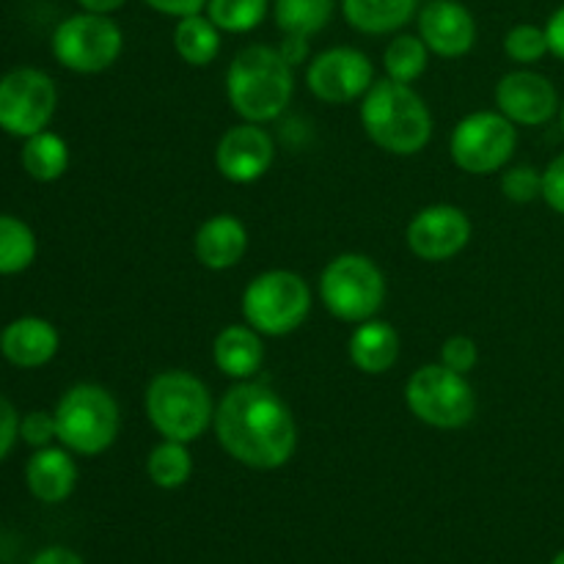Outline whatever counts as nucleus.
Instances as JSON below:
<instances>
[{
	"instance_id": "obj_1",
	"label": "nucleus",
	"mask_w": 564,
	"mask_h": 564,
	"mask_svg": "<svg viewBox=\"0 0 564 564\" xmlns=\"http://www.w3.org/2000/svg\"><path fill=\"white\" fill-rule=\"evenodd\" d=\"M213 430L220 449L253 471H275L297 449V424L290 405L257 380H237L220 397Z\"/></svg>"
},
{
	"instance_id": "obj_2",
	"label": "nucleus",
	"mask_w": 564,
	"mask_h": 564,
	"mask_svg": "<svg viewBox=\"0 0 564 564\" xmlns=\"http://www.w3.org/2000/svg\"><path fill=\"white\" fill-rule=\"evenodd\" d=\"M295 94V66L284 61L279 47L248 44L226 69V99L242 121H275Z\"/></svg>"
},
{
	"instance_id": "obj_3",
	"label": "nucleus",
	"mask_w": 564,
	"mask_h": 564,
	"mask_svg": "<svg viewBox=\"0 0 564 564\" xmlns=\"http://www.w3.org/2000/svg\"><path fill=\"white\" fill-rule=\"evenodd\" d=\"M358 116L369 141L397 158L419 154L433 138V113L422 94L391 77L372 83V88L361 97Z\"/></svg>"
},
{
	"instance_id": "obj_4",
	"label": "nucleus",
	"mask_w": 564,
	"mask_h": 564,
	"mask_svg": "<svg viewBox=\"0 0 564 564\" xmlns=\"http://www.w3.org/2000/svg\"><path fill=\"white\" fill-rule=\"evenodd\" d=\"M215 400L198 375L187 369H163L143 391V411L160 438L193 444L215 422Z\"/></svg>"
},
{
	"instance_id": "obj_5",
	"label": "nucleus",
	"mask_w": 564,
	"mask_h": 564,
	"mask_svg": "<svg viewBox=\"0 0 564 564\" xmlns=\"http://www.w3.org/2000/svg\"><path fill=\"white\" fill-rule=\"evenodd\" d=\"M58 444L72 455L97 457L116 444L121 430V411L116 397L99 383H75L55 405Z\"/></svg>"
},
{
	"instance_id": "obj_6",
	"label": "nucleus",
	"mask_w": 564,
	"mask_h": 564,
	"mask_svg": "<svg viewBox=\"0 0 564 564\" xmlns=\"http://www.w3.org/2000/svg\"><path fill=\"white\" fill-rule=\"evenodd\" d=\"M386 295L389 286L383 270L367 253H339L319 273V301L347 325L378 317Z\"/></svg>"
},
{
	"instance_id": "obj_7",
	"label": "nucleus",
	"mask_w": 564,
	"mask_h": 564,
	"mask_svg": "<svg viewBox=\"0 0 564 564\" xmlns=\"http://www.w3.org/2000/svg\"><path fill=\"white\" fill-rule=\"evenodd\" d=\"M312 314V290L295 270H264L242 290V319L262 336H290Z\"/></svg>"
},
{
	"instance_id": "obj_8",
	"label": "nucleus",
	"mask_w": 564,
	"mask_h": 564,
	"mask_svg": "<svg viewBox=\"0 0 564 564\" xmlns=\"http://www.w3.org/2000/svg\"><path fill=\"white\" fill-rule=\"evenodd\" d=\"M405 405L427 427L460 430L477 416V391L468 375L444 364H424L408 378Z\"/></svg>"
},
{
	"instance_id": "obj_9",
	"label": "nucleus",
	"mask_w": 564,
	"mask_h": 564,
	"mask_svg": "<svg viewBox=\"0 0 564 564\" xmlns=\"http://www.w3.org/2000/svg\"><path fill=\"white\" fill-rule=\"evenodd\" d=\"M55 61L75 75H99L119 61L124 50V33L108 14H80L66 17L53 31Z\"/></svg>"
},
{
	"instance_id": "obj_10",
	"label": "nucleus",
	"mask_w": 564,
	"mask_h": 564,
	"mask_svg": "<svg viewBox=\"0 0 564 564\" xmlns=\"http://www.w3.org/2000/svg\"><path fill=\"white\" fill-rule=\"evenodd\" d=\"M518 147V127L499 110L463 116L449 135V158L471 176H490L505 169Z\"/></svg>"
},
{
	"instance_id": "obj_11",
	"label": "nucleus",
	"mask_w": 564,
	"mask_h": 564,
	"mask_svg": "<svg viewBox=\"0 0 564 564\" xmlns=\"http://www.w3.org/2000/svg\"><path fill=\"white\" fill-rule=\"evenodd\" d=\"M58 108V88L47 72L20 66L0 77V130L14 138H31L47 130Z\"/></svg>"
},
{
	"instance_id": "obj_12",
	"label": "nucleus",
	"mask_w": 564,
	"mask_h": 564,
	"mask_svg": "<svg viewBox=\"0 0 564 564\" xmlns=\"http://www.w3.org/2000/svg\"><path fill=\"white\" fill-rule=\"evenodd\" d=\"M372 58L358 47H330L308 61L306 86L325 105L356 102L372 88Z\"/></svg>"
},
{
	"instance_id": "obj_13",
	"label": "nucleus",
	"mask_w": 564,
	"mask_h": 564,
	"mask_svg": "<svg viewBox=\"0 0 564 564\" xmlns=\"http://www.w3.org/2000/svg\"><path fill=\"white\" fill-rule=\"evenodd\" d=\"M471 218L455 204H430L419 209L405 229L408 251L422 262H449L471 242Z\"/></svg>"
},
{
	"instance_id": "obj_14",
	"label": "nucleus",
	"mask_w": 564,
	"mask_h": 564,
	"mask_svg": "<svg viewBox=\"0 0 564 564\" xmlns=\"http://www.w3.org/2000/svg\"><path fill=\"white\" fill-rule=\"evenodd\" d=\"M275 143L264 124L240 121L220 135L215 147V169L231 185H253L270 171Z\"/></svg>"
},
{
	"instance_id": "obj_15",
	"label": "nucleus",
	"mask_w": 564,
	"mask_h": 564,
	"mask_svg": "<svg viewBox=\"0 0 564 564\" xmlns=\"http://www.w3.org/2000/svg\"><path fill=\"white\" fill-rule=\"evenodd\" d=\"M496 110L505 113L516 127L549 124L560 110V94L554 83L532 69L507 72L496 83Z\"/></svg>"
},
{
	"instance_id": "obj_16",
	"label": "nucleus",
	"mask_w": 564,
	"mask_h": 564,
	"mask_svg": "<svg viewBox=\"0 0 564 564\" xmlns=\"http://www.w3.org/2000/svg\"><path fill=\"white\" fill-rule=\"evenodd\" d=\"M419 36L438 58H463L477 44V20L457 0H427L419 11Z\"/></svg>"
},
{
	"instance_id": "obj_17",
	"label": "nucleus",
	"mask_w": 564,
	"mask_h": 564,
	"mask_svg": "<svg viewBox=\"0 0 564 564\" xmlns=\"http://www.w3.org/2000/svg\"><path fill=\"white\" fill-rule=\"evenodd\" d=\"M61 334L44 317H17L0 334V356L17 369H42L58 356Z\"/></svg>"
},
{
	"instance_id": "obj_18",
	"label": "nucleus",
	"mask_w": 564,
	"mask_h": 564,
	"mask_svg": "<svg viewBox=\"0 0 564 564\" xmlns=\"http://www.w3.org/2000/svg\"><path fill=\"white\" fill-rule=\"evenodd\" d=\"M248 251V229L240 218L229 213L213 215L193 235V253L198 264L215 273L237 268Z\"/></svg>"
},
{
	"instance_id": "obj_19",
	"label": "nucleus",
	"mask_w": 564,
	"mask_h": 564,
	"mask_svg": "<svg viewBox=\"0 0 564 564\" xmlns=\"http://www.w3.org/2000/svg\"><path fill=\"white\" fill-rule=\"evenodd\" d=\"M25 485L42 505H61L77 488V463L66 446H42L25 463Z\"/></svg>"
},
{
	"instance_id": "obj_20",
	"label": "nucleus",
	"mask_w": 564,
	"mask_h": 564,
	"mask_svg": "<svg viewBox=\"0 0 564 564\" xmlns=\"http://www.w3.org/2000/svg\"><path fill=\"white\" fill-rule=\"evenodd\" d=\"M213 361L226 378L253 380L264 364V341L248 323L226 325L213 341Z\"/></svg>"
},
{
	"instance_id": "obj_21",
	"label": "nucleus",
	"mask_w": 564,
	"mask_h": 564,
	"mask_svg": "<svg viewBox=\"0 0 564 564\" xmlns=\"http://www.w3.org/2000/svg\"><path fill=\"white\" fill-rule=\"evenodd\" d=\"M347 356L358 372L386 375L400 358V334L394 325L378 317L358 323L347 339Z\"/></svg>"
},
{
	"instance_id": "obj_22",
	"label": "nucleus",
	"mask_w": 564,
	"mask_h": 564,
	"mask_svg": "<svg viewBox=\"0 0 564 564\" xmlns=\"http://www.w3.org/2000/svg\"><path fill=\"white\" fill-rule=\"evenodd\" d=\"M419 0H341V14L356 31L383 36L405 28L416 17Z\"/></svg>"
},
{
	"instance_id": "obj_23",
	"label": "nucleus",
	"mask_w": 564,
	"mask_h": 564,
	"mask_svg": "<svg viewBox=\"0 0 564 564\" xmlns=\"http://www.w3.org/2000/svg\"><path fill=\"white\" fill-rule=\"evenodd\" d=\"M22 171L36 182H58L69 169V143L58 132L42 130L25 138L20 152Z\"/></svg>"
},
{
	"instance_id": "obj_24",
	"label": "nucleus",
	"mask_w": 564,
	"mask_h": 564,
	"mask_svg": "<svg viewBox=\"0 0 564 564\" xmlns=\"http://www.w3.org/2000/svg\"><path fill=\"white\" fill-rule=\"evenodd\" d=\"M174 50L187 66H209L220 53V28L209 17H182L174 28Z\"/></svg>"
},
{
	"instance_id": "obj_25",
	"label": "nucleus",
	"mask_w": 564,
	"mask_h": 564,
	"mask_svg": "<svg viewBox=\"0 0 564 564\" xmlns=\"http://www.w3.org/2000/svg\"><path fill=\"white\" fill-rule=\"evenodd\" d=\"M39 242L31 226L17 215L0 213V275L25 273L36 262Z\"/></svg>"
},
{
	"instance_id": "obj_26",
	"label": "nucleus",
	"mask_w": 564,
	"mask_h": 564,
	"mask_svg": "<svg viewBox=\"0 0 564 564\" xmlns=\"http://www.w3.org/2000/svg\"><path fill=\"white\" fill-rule=\"evenodd\" d=\"M147 477L160 490H176L191 482L193 455L187 449V444L165 438L160 441L147 455Z\"/></svg>"
},
{
	"instance_id": "obj_27",
	"label": "nucleus",
	"mask_w": 564,
	"mask_h": 564,
	"mask_svg": "<svg viewBox=\"0 0 564 564\" xmlns=\"http://www.w3.org/2000/svg\"><path fill=\"white\" fill-rule=\"evenodd\" d=\"M334 14V0H275L273 17L281 33L314 36L323 31Z\"/></svg>"
},
{
	"instance_id": "obj_28",
	"label": "nucleus",
	"mask_w": 564,
	"mask_h": 564,
	"mask_svg": "<svg viewBox=\"0 0 564 564\" xmlns=\"http://www.w3.org/2000/svg\"><path fill=\"white\" fill-rule=\"evenodd\" d=\"M430 50L422 42V36H413V33H400V36L391 39L383 50V69L386 77L397 83H416L419 77L427 72L430 64Z\"/></svg>"
},
{
	"instance_id": "obj_29",
	"label": "nucleus",
	"mask_w": 564,
	"mask_h": 564,
	"mask_svg": "<svg viewBox=\"0 0 564 564\" xmlns=\"http://www.w3.org/2000/svg\"><path fill=\"white\" fill-rule=\"evenodd\" d=\"M204 11L220 33H248L262 25L268 0H209Z\"/></svg>"
},
{
	"instance_id": "obj_30",
	"label": "nucleus",
	"mask_w": 564,
	"mask_h": 564,
	"mask_svg": "<svg viewBox=\"0 0 564 564\" xmlns=\"http://www.w3.org/2000/svg\"><path fill=\"white\" fill-rule=\"evenodd\" d=\"M505 53L510 55V61L523 66L543 61L551 53L545 28L532 25V22H521V25L510 28L505 36Z\"/></svg>"
},
{
	"instance_id": "obj_31",
	"label": "nucleus",
	"mask_w": 564,
	"mask_h": 564,
	"mask_svg": "<svg viewBox=\"0 0 564 564\" xmlns=\"http://www.w3.org/2000/svg\"><path fill=\"white\" fill-rule=\"evenodd\" d=\"M501 193L512 204H532L543 198V171L534 165H512L501 174Z\"/></svg>"
},
{
	"instance_id": "obj_32",
	"label": "nucleus",
	"mask_w": 564,
	"mask_h": 564,
	"mask_svg": "<svg viewBox=\"0 0 564 564\" xmlns=\"http://www.w3.org/2000/svg\"><path fill=\"white\" fill-rule=\"evenodd\" d=\"M20 441L22 444L42 449L58 441V427H55V413L53 411H28L20 416Z\"/></svg>"
},
{
	"instance_id": "obj_33",
	"label": "nucleus",
	"mask_w": 564,
	"mask_h": 564,
	"mask_svg": "<svg viewBox=\"0 0 564 564\" xmlns=\"http://www.w3.org/2000/svg\"><path fill=\"white\" fill-rule=\"evenodd\" d=\"M441 364L460 375H471L479 364V347L471 336L455 334L441 345Z\"/></svg>"
},
{
	"instance_id": "obj_34",
	"label": "nucleus",
	"mask_w": 564,
	"mask_h": 564,
	"mask_svg": "<svg viewBox=\"0 0 564 564\" xmlns=\"http://www.w3.org/2000/svg\"><path fill=\"white\" fill-rule=\"evenodd\" d=\"M543 202L554 213L564 215V152L556 154L543 171Z\"/></svg>"
},
{
	"instance_id": "obj_35",
	"label": "nucleus",
	"mask_w": 564,
	"mask_h": 564,
	"mask_svg": "<svg viewBox=\"0 0 564 564\" xmlns=\"http://www.w3.org/2000/svg\"><path fill=\"white\" fill-rule=\"evenodd\" d=\"M17 441H20V411L9 397L0 394V463L11 455Z\"/></svg>"
},
{
	"instance_id": "obj_36",
	"label": "nucleus",
	"mask_w": 564,
	"mask_h": 564,
	"mask_svg": "<svg viewBox=\"0 0 564 564\" xmlns=\"http://www.w3.org/2000/svg\"><path fill=\"white\" fill-rule=\"evenodd\" d=\"M143 3H147L152 11H158V14L182 20V17L202 14V11L207 9L209 0H143Z\"/></svg>"
},
{
	"instance_id": "obj_37",
	"label": "nucleus",
	"mask_w": 564,
	"mask_h": 564,
	"mask_svg": "<svg viewBox=\"0 0 564 564\" xmlns=\"http://www.w3.org/2000/svg\"><path fill=\"white\" fill-rule=\"evenodd\" d=\"M545 36H549V50L551 55L564 61V6L551 14L549 25H545Z\"/></svg>"
},
{
	"instance_id": "obj_38",
	"label": "nucleus",
	"mask_w": 564,
	"mask_h": 564,
	"mask_svg": "<svg viewBox=\"0 0 564 564\" xmlns=\"http://www.w3.org/2000/svg\"><path fill=\"white\" fill-rule=\"evenodd\" d=\"M31 564H86L80 560V554H75L66 545H50V549H42L36 556H33Z\"/></svg>"
},
{
	"instance_id": "obj_39",
	"label": "nucleus",
	"mask_w": 564,
	"mask_h": 564,
	"mask_svg": "<svg viewBox=\"0 0 564 564\" xmlns=\"http://www.w3.org/2000/svg\"><path fill=\"white\" fill-rule=\"evenodd\" d=\"M279 53L284 55V61L290 66L303 64V61H306V55H308L306 36H290V33H284V42L279 44Z\"/></svg>"
},
{
	"instance_id": "obj_40",
	"label": "nucleus",
	"mask_w": 564,
	"mask_h": 564,
	"mask_svg": "<svg viewBox=\"0 0 564 564\" xmlns=\"http://www.w3.org/2000/svg\"><path fill=\"white\" fill-rule=\"evenodd\" d=\"M83 11H91V14H113L119 11L127 0H77Z\"/></svg>"
},
{
	"instance_id": "obj_41",
	"label": "nucleus",
	"mask_w": 564,
	"mask_h": 564,
	"mask_svg": "<svg viewBox=\"0 0 564 564\" xmlns=\"http://www.w3.org/2000/svg\"><path fill=\"white\" fill-rule=\"evenodd\" d=\"M551 564H564V551H560V554L554 556V562H551Z\"/></svg>"
},
{
	"instance_id": "obj_42",
	"label": "nucleus",
	"mask_w": 564,
	"mask_h": 564,
	"mask_svg": "<svg viewBox=\"0 0 564 564\" xmlns=\"http://www.w3.org/2000/svg\"><path fill=\"white\" fill-rule=\"evenodd\" d=\"M560 110H562V130H564V102H562V108H560Z\"/></svg>"
}]
</instances>
